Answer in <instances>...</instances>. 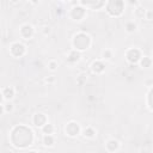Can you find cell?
<instances>
[{"instance_id":"obj_1","label":"cell","mask_w":153,"mask_h":153,"mask_svg":"<svg viewBox=\"0 0 153 153\" xmlns=\"http://www.w3.org/2000/svg\"><path fill=\"white\" fill-rule=\"evenodd\" d=\"M90 45H91V38H90L88 35H86L84 32H80V33L74 36V38H73V47H74L75 50L81 51V50L88 49Z\"/></svg>"},{"instance_id":"obj_2","label":"cell","mask_w":153,"mask_h":153,"mask_svg":"<svg viewBox=\"0 0 153 153\" xmlns=\"http://www.w3.org/2000/svg\"><path fill=\"white\" fill-rule=\"evenodd\" d=\"M126 56H127V60H128L130 63H137V62H140V60L142 59L141 51H140L139 49H136V48H131V49L127 50Z\"/></svg>"},{"instance_id":"obj_3","label":"cell","mask_w":153,"mask_h":153,"mask_svg":"<svg viewBox=\"0 0 153 153\" xmlns=\"http://www.w3.org/2000/svg\"><path fill=\"white\" fill-rule=\"evenodd\" d=\"M25 45L23 44V43H19V42H14V43H12L11 44V47H10V51H11V54L13 55V56H16V57H20V56H23L24 54H25Z\"/></svg>"},{"instance_id":"obj_4","label":"cell","mask_w":153,"mask_h":153,"mask_svg":"<svg viewBox=\"0 0 153 153\" xmlns=\"http://www.w3.org/2000/svg\"><path fill=\"white\" fill-rule=\"evenodd\" d=\"M65 131H66V134L68 135V136H72V137H74V136H76L78 134H79V131H80V127H79V124L76 123V122H69V123H67V126L65 127Z\"/></svg>"},{"instance_id":"obj_5","label":"cell","mask_w":153,"mask_h":153,"mask_svg":"<svg viewBox=\"0 0 153 153\" xmlns=\"http://www.w3.org/2000/svg\"><path fill=\"white\" fill-rule=\"evenodd\" d=\"M19 33H20V36H22L24 39H30V38L33 36V33H35V29H33V26L30 25V24H24V25L20 27Z\"/></svg>"},{"instance_id":"obj_6","label":"cell","mask_w":153,"mask_h":153,"mask_svg":"<svg viewBox=\"0 0 153 153\" xmlns=\"http://www.w3.org/2000/svg\"><path fill=\"white\" fill-rule=\"evenodd\" d=\"M86 14V11L84 7L78 6V7H73L71 11V17L73 18V20H81Z\"/></svg>"},{"instance_id":"obj_7","label":"cell","mask_w":153,"mask_h":153,"mask_svg":"<svg viewBox=\"0 0 153 153\" xmlns=\"http://www.w3.org/2000/svg\"><path fill=\"white\" fill-rule=\"evenodd\" d=\"M32 121H33V124H35L36 127H41V128L48 123V122H47V116H45L44 114H42V112L35 114Z\"/></svg>"},{"instance_id":"obj_8","label":"cell","mask_w":153,"mask_h":153,"mask_svg":"<svg viewBox=\"0 0 153 153\" xmlns=\"http://www.w3.org/2000/svg\"><path fill=\"white\" fill-rule=\"evenodd\" d=\"M91 69H92L93 73H96V74H100V73L104 72V69H105V65H104L100 60H98V61H94V62L91 65Z\"/></svg>"},{"instance_id":"obj_9","label":"cell","mask_w":153,"mask_h":153,"mask_svg":"<svg viewBox=\"0 0 153 153\" xmlns=\"http://www.w3.org/2000/svg\"><path fill=\"white\" fill-rule=\"evenodd\" d=\"M105 147H106L108 152H115V151H117L120 148V142L117 140H115V139H110V140L106 141Z\"/></svg>"},{"instance_id":"obj_10","label":"cell","mask_w":153,"mask_h":153,"mask_svg":"<svg viewBox=\"0 0 153 153\" xmlns=\"http://www.w3.org/2000/svg\"><path fill=\"white\" fill-rule=\"evenodd\" d=\"M13 97H14V88L13 87L7 86V87H4L2 88V99L11 100Z\"/></svg>"},{"instance_id":"obj_11","label":"cell","mask_w":153,"mask_h":153,"mask_svg":"<svg viewBox=\"0 0 153 153\" xmlns=\"http://www.w3.org/2000/svg\"><path fill=\"white\" fill-rule=\"evenodd\" d=\"M80 57H81L80 53H79L78 50L73 49L72 51H69V54H68V57H67V60H68L69 62H76V61H79V60H80Z\"/></svg>"},{"instance_id":"obj_12","label":"cell","mask_w":153,"mask_h":153,"mask_svg":"<svg viewBox=\"0 0 153 153\" xmlns=\"http://www.w3.org/2000/svg\"><path fill=\"white\" fill-rule=\"evenodd\" d=\"M42 141H43V145H44V146L51 147V146H54V143H55V137H54V135H43Z\"/></svg>"},{"instance_id":"obj_13","label":"cell","mask_w":153,"mask_h":153,"mask_svg":"<svg viewBox=\"0 0 153 153\" xmlns=\"http://www.w3.org/2000/svg\"><path fill=\"white\" fill-rule=\"evenodd\" d=\"M54 130H55V128H54V126L50 124V123H47L45 126L42 127V131H43L44 135H53Z\"/></svg>"},{"instance_id":"obj_14","label":"cell","mask_w":153,"mask_h":153,"mask_svg":"<svg viewBox=\"0 0 153 153\" xmlns=\"http://www.w3.org/2000/svg\"><path fill=\"white\" fill-rule=\"evenodd\" d=\"M82 135H84L85 137H87V139H92V137L96 136V130H94L92 127H87V128L82 131Z\"/></svg>"},{"instance_id":"obj_15","label":"cell","mask_w":153,"mask_h":153,"mask_svg":"<svg viewBox=\"0 0 153 153\" xmlns=\"http://www.w3.org/2000/svg\"><path fill=\"white\" fill-rule=\"evenodd\" d=\"M136 29H137V24H136V23H134V22H128V23H126V31H127V32H129V33L135 32Z\"/></svg>"},{"instance_id":"obj_16","label":"cell","mask_w":153,"mask_h":153,"mask_svg":"<svg viewBox=\"0 0 153 153\" xmlns=\"http://www.w3.org/2000/svg\"><path fill=\"white\" fill-rule=\"evenodd\" d=\"M134 14H135L136 18H142V17H145V14H146V10H145L143 7H141V6H137V7L134 10Z\"/></svg>"},{"instance_id":"obj_17","label":"cell","mask_w":153,"mask_h":153,"mask_svg":"<svg viewBox=\"0 0 153 153\" xmlns=\"http://www.w3.org/2000/svg\"><path fill=\"white\" fill-rule=\"evenodd\" d=\"M151 63H152V60H151L148 56H143V57L140 60V65H141V67L147 68V67L151 66Z\"/></svg>"},{"instance_id":"obj_18","label":"cell","mask_w":153,"mask_h":153,"mask_svg":"<svg viewBox=\"0 0 153 153\" xmlns=\"http://www.w3.org/2000/svg\"><path fill=\"white\" fill-rule=\"evenodd\" d=\"M102 57H103L104 60H109V59H111V57H112V51H111L110 49H105V50L102 53Z\"/></svg>"},{"instance_id":"obj_19","label":"cell","mask_w":153,"mask_h":153,"mask_svg":"<svg viewBox=\"0 0 153 153\" xmlns=\"http://www.w3.org/2000/svg\"><path fill=\"white\" fill-rule=\"evenodd\" d=\"M48 68H49L51 72L56 71V68H57V63H56V61H54V60L49 61V63H48Z\"/></svg>"},{"instance_id":"obj_20","label":"cell","mask_w":153,"mask_h":153,"mask_svg":"<svg viewBox=\"0 0 153 153\" xmlns=\"http://www.w3.org/2000/svg\"><path fill=\"white\" fill-rule=\"evenodd\" d=\"M145 18H146L147 20H153V10H146Z\"/></svg>"},{"instance_id":"obj_21","label":"cell","mask_w":153,"mask_h":153,"mask_svg":"<svg viewBox=\"0 0 153 153\" xmlns=\"http://www.w3.org/2000/svg\"><path fill=\"white\" fill-rule=\"evenodd\" d=\"M55 81V76L54 75H50L48 78H45V82H54Z\"/></svg>"},{"instance_id":"obj_22","label":"cell","mask_w":153,"mask_h":153,"mask_svg":"<svg viewBox=\"0 0 153 153\" xmlns=\"http://www.w3.org/2000/svg\"><path fill=\"white\" fill-rule=\"evenodd\" d=\"M50 32V27H44V30H43V33L44 35H48Z\"/></svg>"},{"instance_id":"obj_23","label":"cell","mask_w":153,"mask_h":153,"mask_svg":"<svg viewBox=\"0 0 153 153\" xmlns=\"http://www.w3.org/2000/svg\"><path fill=\"white\" fill-rule=\"evenodd\" d=\"M27 153H37V152H35V151H31V152H27Z\"/></svg>"}]
</instances>
